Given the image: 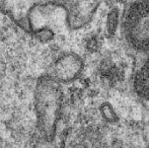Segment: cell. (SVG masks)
Returning <instances> with one entry per match:
<instances>
[{
	"label": "cell",
	"instance_id": "1",
	"mask_svg": "<svg viewBox=\"0 0 149 148\" xmlns=\"http://www.w3.org/2000/svg\"><path fill=\"white\" fill-rule=\"evenodd\" d=\"M98 0H0V10L29 34H56L76 29Z\"/></svg>",
	"mask_w": 149,
	"mask_h": 148
}]
</instances>
